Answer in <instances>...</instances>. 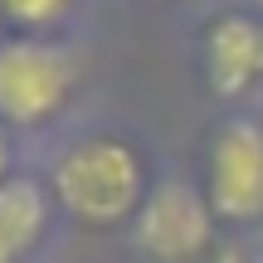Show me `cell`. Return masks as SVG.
<instances>
[{
  "label": "cell",
  "instance_id": "1",
  "mask_svg": "<svg viewBox=\"0 0 263 263\" xmlns=\"http://www.w3.org/2000/svg\"><path fill=\"white\" fill-rule=\"evenodd\" d=\"M146 190V156L117 132L78 137L73 146L59 151L49 171V195L68 219L88 229H112L122 219H137Z\"/></svg>",
  "mask_w": 263,
  "mask_h": 263
},
{
  "label": "cell",
  "instance_id": "2",
  "mask_svg": "<svg viewBox=\"0 0 263 263\" xmlns=\"http://www.w3.org/2000/svg\"><path fill=\"white\" fill-rule=\"evenodd\" d=\"M78 83V64L64 44L44 34L0 39V127L29 132L44 127L68 103Z\"/></svg>",
  "mask_w": 263,
  "mask_h": 263
},
{
  "label": "cell",
  "instance_id": "3",
  "mask_svg": "<svg viewBox=\"0 0 263 263\" xmlns=\"http://www.w3.org/2000/svg\"><path fill=\"white\" fill-rule=\"evenodd\" d=\"M215 210H210L205 190L190 180H161L146 190L137 219H132V239L151 263H195L215 244Z\"/></svg>",
  "mask_w": 263,
  "mask_h": 263
},
{
  "label": "cell",
  "instance_id": "4",
  "mask_svg": "<svg viewBox=\"0 0 263 263\" xmlns=\"http://www.w3.org/2000/svg\"><path fill=\"white\" fill-rule=\"evenodd\" d=\"M205 200L219 224H258L263 219V122L258 117H229L210 137Z\"/></svg>",
  "mask_w": 263,
  "mask_h": 263
},
{
  "label": "cell",
  "instance_id": "5",
  "mask_svg": "<svg viewBox=\"0 0 263 263\" xmlns=\"http://www.w3.org/2000/svg\"><path fill=\"white\" fill-rule=\"evenodd\" d=\"M205 88L219 103H239L263 83V20L249 10H224L205 25L200 39Z\"/></svg>",
  "mask_w": 263,
  "mask_h": 263
},
{
  "label": "cell",
  "instance_id": "6",
  "mask_svg": "<svg viewBox=\"0 0 263 263\" xmlns=\"http://www.w3.org/2000/svg\"><path fill=\"white\" fill-rule=\"evenodd\" d=\"M49 205L54 195L29 176H10L0 185V263H20L39 249L49 229Z\"/></svg>",
  "mask_w": 263,
  "mask_h": 263
},
{
  "label": "cell",
  "instance_id": "7",
  "mask_svg": "<svg viewBox=\"0 0 263 263\" xmlns=\"http://www.w3.org/2000/svg\"><path fill=\"white\" fill-rule=\"evenodd\" d=\"M73 10V0H0V20L15 34H44Z\"/></svg>",
  "mask_w": 263,
  "mask_h": 263
},
{
  "label": "cell",
  "instance_id": "8",
  "mask_svg": "<svg viewBox=\"0 0 263 263\" xmlns=\"http://www.w3.org/2000/svg\"><path fill=\"white\" fill-rule=\"evenodd\" d=\"M10 180V127H0V185Z\"/></svg>",
  "mask_w": 263,
  "mask_h": 263
}]
</instances>
